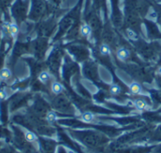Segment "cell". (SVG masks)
<instances>
[{
    "mask_svg": "<svg viewBox=\"0 0 161 153\" xmlns=\"http://www.w3.org/2000/svg\"><path fill=\"white\" fill-rule=\"evenodd\" d=\"M50 104L54 111L65 116L66 118H76L78 116V110L66 91L58 95H53Z\"/></svg>",
    "mask_w": 161,
    "mask_h": 153,
    "instance_id": "obj_10",
    "label": "cell"
},
{
    "mask_svg": "<svg viewBox=\"0 0 161 153\" xmlns=\"http://www.w3.org/2000/svg\"><path fill=\"white\" fill-rule=\"evenodd\" d=\"M56 26H57V21H56L55 17L50 18L49 20L43 22L41 24V27H40V30H39V34H40L39 37L49 38L53 34V32L55 31Z\"/></svg>",
    "mask_w": 161,
    "mask_h": 153,
    "instance_id": "obj_29",
    "label": "cell"
},
{
    "mask_svg": "<svg viewBox=\"0 0 161 153\" xmlns=\"http://www.w3.org/2000/svg\"><path fill=\"white\" fill-rule=\"evenodd\" d=\"M10 128L12 132L11 143L15 149H17L18 150L23 153H37V150L34 147V145L28 143L25 140L24 130L22 127L12 124Z\"/></svg>",
    "mask_w": 161,
    "mask_h": 153,
    "instance_id": "obj_13",
    "label": "cell"
},
{
    "mask_svg": "<svg viewBox=\"0 0 161 153\" xmlns=\"http://www.w3.org/2000/svg\"><path fill=\"white\" fill-rule=\"evenodd\" d=\"M66 54V50L64 48V43L58 41L56 44L52 47L49 55L45 58V64L47 67V70L52 73V75L57 80L61 81L60 77V70L63 63L64 55Z\"/></svg>",
    "mask_w": 161,
    "mask_h": 153,
    "instance_id": "obj_9",
    "label": "cell"
},
{
    "mask_svg": "<svg viewBox=\"0 0 161 153\" xmlns=\"http://www.w3.org/2000/svg\"><path fill=\"white\" fill-rule=\"evenodd\" d=\"M124 27L132 29L145 38L142 32L143 19L152 8L151 0H122Z\"/></svg>",
    "mask_w": 161,
    "mask_h": 153,
    "instance_id": "obj_2",
    "label": "cell"
},
{
    "mask_svg": "<svg viewBox=\"0 0 161 153\" xmlns=\"http://www.w3.org/2000/svg\"><path fill=\"white\" fill-rule=\"evenodd\" d=\"M25 55H31L30 42H20V41H17L13 45L12 53H11V55H10V58H9L10 65L11 66L15 65L17 60L19 58H21L22 56Z\"/></svg>",
    "mask_w": 161,
    "mask_h": 153,
    "instance_id": "obj_23",
    "label": "cell"
},
{
    "mask_svg": "<svg viewBox=\"0 0 161 153\" xmlns=\"http://www.w3.org/2000/svg\"><path fill=\"white\" fill-rule=\"evenodd\" d=\"M76 75H81L80 64L75 61L66 52L60 70L61 82L64 84V86H72V79Z\"/></svg>",
    "mask_w": 161,
    "mask_h": 153,
    "instance_id": "obj_12",
    "label": "cell"
},
{
    "mask_svg": "<svg viewBox=\"0 0 161 153\" xmlns=\"http://www.w3.org/2000/svg\"><path fill=\"white\" fill-rule=\"evenodd\" d=\"M81 76L84 79L92 82L96 87L102 82H104L100 76L99 64L93 58H91L81 64Z\"/></svg>",
    "mask_w": 161,
    "mask_h": 153,
    "instance_id": "obj_14",
    "label": "cell"
},
{
    "mask_svg": "<svg viewBox=\"0 0 161 153\" xmlns=\"http://www.w3.org/2000/svg\"><path fill=\"white\" fill-rule=\"evenodd\" d=\"M0 153H23L21 152L20 150H18L17 149L13 148V147H10V146H5V147H2L0 149Z\"/></svg>",
    "mask_w": 161,
    "mask_h": 153,
    "instance_id": "obj_40",
    "label": "cell"
},
{
    "mask_svg": "<svg viewBox=\"0 0 161 153\" xmlns=\"http://www.w3.org/2000/svg\"><path fill=\"white\" fill-rule=\"evenodd\" d=\"M23 130H24V135H25V140L28 143L32 144V145H34V144L38 145L39 135L36 133H34L33 131H30V130H27V129H25V128H23Z\"/></svg>",
    "mask_w": 161,
    "mask_h": 153,
    "instance_id": "obj_39",
    "label": "cell"
},
{
    "mask_svg": "<svg viewBox=\"0 0 161 153\" xmlns=\"http://www.w3.org/2000/svg\"><path fill=\"white\" fill-rule=\"evenodd\" d=\"M46 9H48V7L44 0H32V8L29 13V18L37 21L44 15Z\"/></svg>",
    "mask_w": 161,
    "mask_h": 153,
    "instance_id": "obj_27",
    "label": "cell"
},
{
    "mask_svg": "<svg viewBox=\"0 0 161 153\" xmlns=\"http://www.w3.org/2000/svg\"><path fill=\"white\" fill-rule=\"evenodd\" d=\"M60 142L56 141L52 137L39 136L38 146L42 153H56L57 148Z\"/></svg>",
    "mask_w": 161,
    "mask_h": 153,
    "instance_id": "obj_26",
    "label": "cell"
},
{
    "mask_svg": "<svg viewBox=\"0 0 161 153\" xmlns=\"http://www.w3.org/2000/svg\"><path fill=\"white\" fill-rule=\"evenodd\" d=\"M28 4L24 0H16L11 7V14L15 20V23L18 24L25 21L27 15Z\"/></svg>",
    "mask_w": 161,
    "mask_h": 153,
    "instance_id": "obj_22",
    "label": "cell"
},
{
    "mask_svg": "<svg viewBox=\"0 0 161 153\" xmlns=\"http://www.w3.org/2000/svg\"><path fill=\"white\" fill-rule=\"evenodd\" d=\"M2 148V144H1V141H0V149Z\"/></svg>",
    "mask_w": 161,
    "mask_h": 153,
    "instance_id": "obj_47",
    "label": "cell"
},
{
    "mask_svg": "<svg viewBox=\"0 0 161 153\" xmlns=\"http://www.w3.org/2000/svg\"><path fill=\"white\" fill-rule=\"evenodd\" d=\"M157 125L145 123L140 128L135 130H131L124 133L119 137L113 139L108 147L107 153H112L115 149L130 146V145H141L144 143H148L149 138L156 128Z\"/></svg>",
    "mask_w": 161,
    "mask_h": 153,
    "instance_id": "obj_3",
    "label": "cell"
},
{
    "mask_svg": "<svg viewBox=\"0 0 161 153\" xmlns=\"http://www.w3.org/2000/svg\"><path fill=\"white\" fill-rule=\"evenodd\" d=\"M74 150H75L76 153H87V152H85L84 150H82V149L80 148V146L78 145V143H77V142L75 143V147Z\"/></svg>",
    "mask_w": 161,
    "mask_h": 153,
    "instance_id": "obj_43",
    "label": "cell"
},
{
    "mask_svg": "<svg viewBox=\"0 0 161 153\" xmlns=\"http://www.w3.org/2000/svg\"><path fill=\"white\" fill-rule=\"evenodd\" d=\"M156 110H157V111H158V112L159 114H161V106H160V107H158V109H156Z\"/></svg>",
    "mask_w": 161,
    "mask_h": 153,
    "instance_id": "obj_46",
    "label": "cell"
},
{
    "mask_svg": "<svg viewBox=\"0 0 161 153\" xmlns=\"http://www.w3.org/2000/svg\"><path fill=\"white\" fill-rule=\"evenodd\" d=\"M158 1H159V2H161V0H158Z\"/></svg>",
    "mask_w": 161,
    "mask_h": 153,
    "instance_id": "obj_48",
    "label": "cell"
},
{
    "mask_svg": "<svg viewBox=\"0 0 161 153\" xmlns=\"http://www.w3.org/2000/svg\"><path fill=\"white\" fill-rule=\"evenodd\" d=\"M152 153H161V143L156 145V147H155V149H154Z\"/></svg>",
    "mask_w": 161,
    "mask_h": 153,
    "instance_id": "obj_44",
    "label": "cell"
},
{
    "mask_svg": "<svg viewBox=\"0 0 161 153\" xmlns=\"http://www.w3.org/2000/svg\"><path fill=\"white\" fill-rule=\"evenodd\" d=\"M151 7L154 12L156 22L161 29V2L157 0H151Z\"/></svg>",
    "mask_w": 161,
    "mask_h": 153,
    "instance_id": "obj_35",
    "label": "cell"
},
{
    "mask_svg": "<svg viewBox=\"0 0 161 153\" xmlns=\"http://www.w3.org/2000/svg\"><path fill=\"white\" fill-rule=\"evenodd\" d=\"M12 138V132L9 130L7 125L0 124V140H4L8 143L11 142Z\"/></svg>",
    "mask_w": 161,
    "mask_h": 153,
    "instance_id": "obj_37",
    "label": "cell"
},
{
    "mask_svg": "<svg viewBox=\"0 0 161 153\" xmlns=\"http://www.w3.org/2000/svg\"><path fill=\"white\" fill-rule=\"evenodd\" d=\"M37 78H38V80H39L41 83H42L43 85H45L49 89H50V86H51L53 80L55 79V77L52 75V73H51L47 69L42 71L39 73V75H38Z\"/></svg>",
    "mask_w": 161,
    "mask_h": 153,
    "instance_id": "obj_31",
    "label": "cell"
},
{
    "mask_svg": "<svg viewBox=\"0 0 161 153\" xmlns=\"http://www.w3.org/2000/svg\"><path fill=\"white\" fill-rule=\"evenodd\" d=\"M23 59L27 64V66L29 68L31 79L37 78L38 75H39V73L42 71L47 69L46 64H45V61H40V60L36 59L35 57H33L32 55L30 57H24Z\"/></svg>",
    "mask_w": 161,
    "mask_h": 153,
    "instance_id": "obj_25",
    "label": "cell"
},
{
    "mask_svg": "<svg viewBox=\"0 0 161 153\" xmlns=\"http://www.w3.org/2000/svg\"><path fill=\"white\" fill-rule=\"evenodd\" d=\"M92 3L94 7H96L98 9H100L103 13L104 19H108V0H92Z\"/></svg>",
    "mask_w": 161,
    "mask_h": 153,
    "instance_id": "obj_33",
    "label": "cell"
},
{
    "mask_svg": "<svg viewBox=\"0 0 161 153\" xmlns=\"http://www.w3.org/2000/svg\"><path fill=\"white\" fill-rule=\"evenodd\" d=\"M155 66H156V67H157V66H161V54L160 55H159V57H158V61L156 62Z\"/></svg>",
    "mask_w": 161,
    "mask_h": 153,
    "instance_id": "obj_45",
    "label": "cell"
},
{
    "mask_svg": "<svg viewBox=\"0 0 161 153\" xmlns=\"http://www.w3.org/2000/svg\"><path fill=\"white\" fill-rule=\"evenodd\" d=\"M141 119L145 122V123H150V124H160L161 123V114H159L156 109H150L146 110L144 112H142L140 114Z\"/></svg>",
    "mask_w": 161,
    "mask_h": 153,
    "instance_id": "obj_28",
    "label": "cell"
},
{
    "mask_svg": "<svg viewBox=\"0 0 161 153\" xmlns=\"http://www.w3.org/2000/svg\"><path fill=\"white\" fill-rule=\"evenodd\" d=\"M50 91H51V94L53 95H58V94L64 93L66 91V88H65L64 84L60 80L54 79L50 86Z\"/></svg>",
    "mask_w": 161,
    "mask_h": 153,
    "instance_id": "obj_34",
    "label": "cell"
},
{
    "mask_svg": "<svg viewBox=\"0 0 161 153\" xmlns=\"http://www.w3.org/2000/svg\"><path fill=\"white\" fill-rule=\"evenodd\" d=\"M130 43L144 62L156 64L161 54V44L158 40L150 41L144 37H140Z\"/></svg>",
    "mask_w": 161,
    "mask_h": 153,
    "instance_id": "obj_6",
    "label": "cell"
},
{
    "mask_svg": "<svg viewBox=\"0 0 161 153\" xmlns=\"http://www.w3.org/2000/svg\"><path fill=\"white\" fill-rule=\"evenodd\" d=\"M119 34L120 32L112 25L109 18L104 19V26L101 33L100 41L109 45L115 52L119 43Z\"/></svg>",
    "mask_w": 161,
    "mask_h": 153,
    "instance_id": "obj_15",
    "label": "cell"
},
{
    "mask_svg": "<svg viewBox=\"0 0 161 153\" xmlns=\"http://www.w3.org/2000/svg\"><path fill=\"white\" fill-rule=\"evenodd\" d=\"M113 58L122 63H137V64H149L144 62L137 54L133 45L120 33L118 47L114 52Z\"/></svg>",
    "mask_w": 161,
    "mask_h": 153,
    "instance_id": "obj_7",
    "label": "cell"
},
{
    "mask_svg": "<svg viewBox=\"0 0 161 153\" xmlns=\"http://www.w3.org/2000/svg\"><path fill=\"white\" fill-rule=\"evenodd\" d=\"M159 143H161V123L156 126L148 141V144H159Z\"/></svg>",
    "mask_w": 161,
    "mask_h": 153,
    "instance_id": "obj_36",
    "label": "cell"
},
{
    "mask_svg": "<svg viewBox=\"0 0 161 153\" xmlns=\"http://www.w3.org/2000/svg\"><path fill=\"white\" fill-rule=\"evenodd\" d=\"M114 63L116 68L124 71L133 79V81L148 85H152L155 82V64L122 63L115 59Z\"/></svg>",
    "mask_w": 161,
    "mask_h": 153,
    "instance_id": "obj_4",
    "label": "cell"
},
{
    "mask_svg": "<svg viewBox=\"0 0 161 153\" xmlns=\"http://www.w3.org/2000/svg\"><path fill=\"white\" fill-rule=\"evenodd\" d=\"M65 131L86 150L87 153H107L108 147L112 141L108 135L94 129L66 128Z\"/></svg>",
    "mask_w": 161,
    "mask_h": 153,
    "instance_id": "obj_1",
    "label": "cell"
},
{
    "mask_svg": "<svg viewBox=\"0 0 161 153\" xmlns=\"http://www.w3.org/2000/svg\"><path fill=\"white\" fill-rule=\"evenodd\" d=\"M143 25L145 27V38L148 40H161V29L156 21L145 17L143 19Z\"/></svg>",
    "mask_w": 161,
    "mask_h": 153,
    "instance_id": "obj_21",
    "label": "cell"
},
{
    "mask_svg": "<svg viewBox=\"0 0 161 153\" xmlns=\"http://www.w3.org/2000/svg\"><path fill=\"white\" fill-rule=\"evenodd\" d=\"M12 77V72L8 67H3L0 70V83L1 84H6L11 79Z\"/></svg>",
    "mask_w": 161,
    "mask_h": 153,
    "instance_id": "obj_38",
    "label": "cell"
},
{
    "mask_svg": "<svg viewBox=\"0 0 161 153\" xmlns=\"http://www.w3.org/2000/svg\"><path fill=\"white\" fill-rule=\"evenodd\" d=\"M155 83L157 85V88L161 90V76L155 74Z\"/></svg>",
    "mask_w": 161,
    "mask_h": 153,
    "instance_id": "obj_42",
    "label": "cell"
},
{
    "mask_svg": "<svg viewBox=\"0 0 161 153\" xmlns=\"http://www.w3.org/2000/svg\"><path fill=\"white\" fill-rule=\"evenodd\" d=\"M102 11L93 6L92 0L84 1V9L82 10V20L87 23L92 31V42L99 43L101 33L104 26V18L101 15Z\"/></svg>",
    "mask_w": 161,
    "mask_h": 153,
    "instance_id": "obj_5",
    "label": "cell"
},
{
    "mask_svg": "<svg viewBox=\"0 0 161 153\" xmlns=\"http://www.w3.org/2000/svg\"><path fill=\"white\" fill-rule=\"evenodd\" d=\"M127 104L132 105L135 110L139 112H144L146 110L154 109L153 102L149 95H129Z\"/></svg>",
    "mask_w": 161,
    "mask_h": 153,
    "instance_id": "obj_20",
    "label": "cell"
},
{
    "mask_svg": "<svg viewBox=\"0 0 161 153\" xmlns=\"http://www.w3.org/2000/svg\"><path fill=\"white\" fill-rule=\"evenodd\" d=\"M62 0H49V4H48V8L52 9V10H57V8L59 7V5L61 4Z\"/></svg>",
    "mask_w": 161,
    "mask_h": 153,
    "instance_id": "obj_41",
    "label": "cell"
},
{
    "mask_svg": "<svg viewBox=\"0 0 161 153\" xmlns=\"http://www.w3.org/2000/svg\"><path fill=\"white\" fill-rule=\"evenodd\" d=\"M110 4L109 20L112 25L120 31L124 26V12L122 8V0H108Z\"/></svg>",
    "mask_w": 161,
    "mask_h": 153,
    "instance_id": "obj_19",
    "label": "cell"
},
{
    "mask_svg": "<svg viewBox=\"0 0 161 153\" xmlns=\"http://www.w3.org/2000/svg\"><path fill=\"white\" fill-rule=\"evenodd\" d=\"M148 95L150 96L153 104L154 110L161 106V90L158 88H148Z\"/></svg>",
    "mask_w": 161,
    "mask_h": 153,
    "instance_id": "obj_32",
    "label": "cell"
},
{
    "mask_svg": "<svg viewBox=\"0 0 161 153\" xmlns=\"http://www.w3.org/2000/svg\"><path fill=\"white\" fill-rule=\"evenodd\" d=\"M49 49V38L38 37L30 42V51L33 57L40 61H44Z\"/></svg>",
    "mask_w": 161,
    "mask_h": 153,
    "instance_id": "obj_17",
    "label": "cell"
},
{
    "mask_svg": "<svg viewBox=\"0 0 161 153\" xmlns=\"http://www.w3.org/2000/svg\"><path fill=\"white\" fill-rule=\"evenodd\" d=\"M33 99L32 91H17L8 100L9 112H15L25 106L29 105V102Z\"/></svg>",
    "mask_w": 161,
    "mask_h": 153,
    "instance_id": "obj_18",
    "label": "cell"
},
{
    "mask_svg": "<svg viewBox=\"0 0 161 153\" xmlns=\"http://www.w3.org/2000/svg\"><path fill=\"white\" fill-rule=\"evenodd\" d=\"M128 89L131 95H148V88H146L143 84L137 81H133L128 86Z\"/></svg>",
    "mask_w": 161,
    "mask_h": 153,
    "instance_id": "obj_30",
    "label": "cell"
},
{
    "mask_svg": "<svg viewBox=\"0 0 161 153\" xmlns=\"http://www.w3.org/2000/svg\"><path fill=\"white\" fill-rule=\"evenodd\" d=\"M157 144H147V145H130L125 147H121L115 149L112 153H152Z\"/></svg>",
    "mask_w": 161,
    "mask_h": 153,
    "instance_id": "obj_24",
    "label": "cell"
},
{
    "mask_svg": "<svg viewBox=\"0 0 161 153\" xmlns=\"http://www.w3.org/2000/svg\"><path fill=\"white\" fill-rule=\"evenodd\" d=\"M84 1L85 0H78L77 3L75 4V6L72 9H70L60 20V22L58 23V32L56 33V35L53 39L54 43L63 40V38L65 37V35L67 34L69 29L72 27V25L75 24V22L79 17L82 16V8L84 6Z\"/></svg>",
    "mask_w": 161,
    "mask_h": 153,
    "instance_id": "obj_8",
    "label": "cell"
},
{
    "mask_svg": "<svg viewBox=\"0 0 161 153\" xmlns=\"http://www.w3.org/2000/svg\"><path fill=\"white\" fill-rule=\"evenodd\" d=\"M26 110L42 119H45L47 113L52 110V107L50 103H48L40 93H36L35 96H33L32 103L28 105Z\"/></svg>",
    "mask_w": 161,
    "mask_h": 153,
    "instance_id": "obj_16",
    "label": "cell"
},
{
    "mask_svg": "<svg viewBox=\"0 0 161 153\" xmlns=\"http://www.w3.org/2000/svg\"><path fill=\"white\" fill-rule=\"evenodd\" d=\"M64 48L69 55L79 64L84 63L85 61L92 58V50L91 44L77 40L64 43Z\"/></svg>",
    "mask_w": 161,
    "mask_h": 153,
    "instance_id": "obj_11",
    "label": "cell"
}]
</instances>
